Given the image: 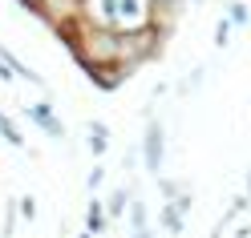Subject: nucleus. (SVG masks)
I'll list each match as a JSON object with an SVG mask.
<instances>
[{"label":"nucleus","instance_id":"nucleus-1","mask_svg":"<svg viewBox=\"0 0 251 238\" xmlns=\"http://www.w3.org/2000/svg\"><path fill=\"white\" fill-rule=\"evenodd\" d=\"M154 12L150 0H81V21L109 33H138L154 24Z\"/></svg>","mask_w":251,"mask_h":238},{"label":"nucleus","instance_id":"nucleus-2","mask_svg":"<svg viewBox=\"0 0 251 238\" xmlns=\"http://www.w3.org/2000/svg\"><path fill=\"white\" fill-rule=\"evenodd\" d=\"M37 12H41V17H45V21H49L57 33H61L65 24L81 21V0H41Z\"/></svg>","mask_w":251,"mask_h":238},{"label":"nucleus","instance_id":"nucleus-3","mask_svg":"<svg viewBox=\"0 0 251 238\" xmlns=\"http://www.w3.org/2000/svg\"><path fill=\"white\" fill-rule=\"evenodd\" d=\"M142 153H146V170H150V173H158V170H162V125H158V121H150V125H146Z\"/></svg>","mask_w":251,"mask_h":238},{"label":"nucleus","instance_id":"nucleus-4","mask_svg":"<svg viewBox=\"0 0 251 238\" xmlns=\"http://www.w3.org/2000/svg\"><path fill=\"white\" fill-rule=\"evenodd\" d=\"M28 121H37L41 130L49 133V137H57V141L65 137V125H61V121L53 117V105H49V101H37V105H28Z\"/></svg>","mask_w":251,"mask_h":238},{"label":"nucleus","instance_id":"nucleus-5","mask_svg":"<svg viewBox=\"0 0 251 238\" xmlns=\"http://www.w3.org/2000/svg\"><path fill=\"white\" fill-rule=\"evenodd\" d=\"M89 137H93V141H89V150H93V153H105V141H109V130H105L101 121H89Z\"/></svg>","mask_w":251,"mask_h":238},{"label":"nucleus","instance_id":"nucleus-6","mask_svg":"<svg viewBox=\"0 0 251 238\" xmlns=\"http://www.w3.org/2000/svg\"><path fill=\"white\" fill-rule=\"evenodd\" d=\"M0 133H4V141H8V146H17V150L25 146V137L17 133V125H12V121H8L4 113H0Z\"/></svg>","mask_w":251,"mask_h":238},{"label":"nucleus","instance_id":"nucleus-7","mask_svg":"<svg viewBox=\"0 0 251 238\" xmlns=\"http://www.w3.org/2000/svg\"><path fill=\"white\" fill-rule=\"evenodd\" d=\"M105 226V210H101V202H89V234H98Z\"/></svg>","mask_w":251,"mask_h":238},{"label":"nucleus","instance_id":"nucleus-8","mask_svg":"<svg viewBox=\"0 0 251 238\" xmlns=\"http://www.w3.org/2000/svg\"><path fill=\"white\" fill-rule=\"evenodd\" d=\"M126 202H130V194H126V190H118V194L109 198V214H122V210H126Z\"/></svg>","mask_w":251,"mask_h":238},{"label":"nucleus","instance_id":"nucleus-9","mask_svg":"<svg viewBox=\"0 0 251 238\" xmlns=\"http://www.w3.org/2000/svg\"><path fill=\"white\" fill-rule=\"evenodd\" d=\"M130 222H134V230H146V210L134 202V210H130Z\"/></svg>","mask_w":251,"mask_h":238},{"label":"nucleus","instance_id":"nucleus-10","mask_svg":"<svg viewBox=\"0 0 251 238\" xmlns=\"http://www.w3.org/2000/svg\"><path fill=\"white\" fill-rule=\"evenodd\" d=\"M231 24H247V8L243 4H231Z\"/></svg>","mask_w":251,"mask_h":238},{"label":"nucleus","instance_id":"nucleus-11","mask_svg":"<svg viewBox=\"0 0 251 238\" xmlns=\"http://www.w3.org/2000/svg\"><path fill=\"white\" fill-rule=\"evenodd\" d=\"M21 214L33 218V214H37V202H33V198H21Z\"/></svg>","mask_w":251,"mask_h":238},{"label":"nucleus","instance_id":"nucleus-12","mask_svg":"<svg viewBox=\"0 0 251 238\" xmlns=\"http://www.w3.org/2000/svg\"><path fill=\"white\" fill-rule=\"evenodd\" d=\"M150 4H154V8H175L178 0H150Z\"/></svg>","mask_w":251,"mask_h":238},{"label":"nucleus","instance_id":"nucleus-13","mask_svg":"<svg viewBox=\"0 0 251 238\" xmlns=\"http://www.w3.org/2000/svg\"><path fill=\"white\" fill-rule=\"evenodd\" d=\"M21 4H25V8H37V4H41V0H21Z\"/></svg>","mask_w":251,"mask_h":238},{"label":"nucleus","instance_id":"nucleus-14","mask_svg":"<svg viewBox=\"0 0 251 238\" xmlns=\"http://www.w3.org/2000/svg\"><path fill=\"white\" fill-rule=\"evenodd\" d=\"M134 238H150V230H134Z\"/></svg>","mask_w":251,"mask_h":238}]
</instances>
